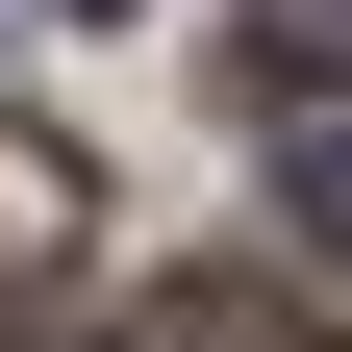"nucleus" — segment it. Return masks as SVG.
<instances>
[{
	"mask_svg": "<svg viewBox=\"0 0 352 352\" xmlns=\"http://www.w3.org/2000/svg\"><path fill=\"white\" fill-rule=\"evenodd\" d=\"M126 352H277V302H252V277H176V302H151Z\"/></svg>",
	"mask_w": 352,
	"mask_h": 352,
	"instance_id": "obj_1",
	"label": "nucleus"
},
{
	"mask_svg": "<svg viewBox=\"0 0 352 352\" xmlns=\"http://www.w3.org/2000/svg\"><path fill=\"white\" fill-rule=\"evenodd\" d=\"M327 51H352V0H327Z\"/></svg>",
	"mask_w": 352,
	"mask_h": 352,
	"instance_id": "obj_3",
	"label": "nucleus"
},
{
	"mask_svg": "<svg viewBox=\"0 0 352 352\" xmlns=\"http://www.w3.org/2000/svg\"><path fill=\"white\" fill-rule=\"evenodd\" d=\"M277 201H302V252L352 277V126H302V151H277Z\"/></svg>",
	"mask_w": 352,
	"mask_h": 352,
	"instance_id": "obj_2",
	"label": "nucleus"
}]
</instances>
